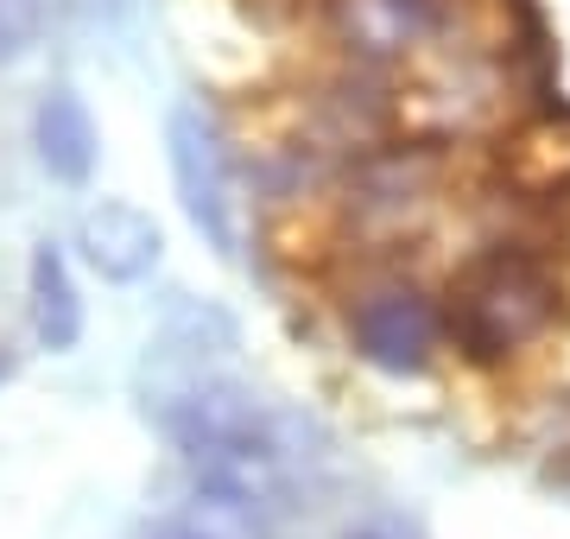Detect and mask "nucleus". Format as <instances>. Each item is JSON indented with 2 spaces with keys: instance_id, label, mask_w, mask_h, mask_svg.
Returning a JSON list of instances; mask_svg holds the SVG:
<instances>
[{
  "instance_id": "1",
  "label": "nucleus",
  "mask_w": 570,
  "mask_h": 539,
  "mask_svg": "<svg viewBox=\"0 0 570 539\" xmlns=\"http://www.w3.org/2000/svg\"><path fill=\"white\" fill-rule=\"evenodd\" d=\"M558 280H551L532 254H489L463 273V286L450 298V336L463 343L475 362H501L520 343L551 331L558 317Z\"/></svg>"
},
{
  "instance_id": "2",
  "label": "nucleus",
  "mask_w": 570,
  "mask_h": 539,
  "mask_svg": "<svg viewBox=\"0 0 570 539\" xmlns=\"http://www.w3.org/2000/svg\"><path fill=\"white\" fill-rule=\"evenodd\" d=\"M165 166H171V190H178L184 223L197 228L223 261H235L242 235H235V197H228V153L204 108L178 102L165 115Z\"/></svg>"
},
{
  "instance_id": "3",
  "label": "nucleus",
  "mask_w": 570,
  "mask_h": 539,
  "mask_svg": "<svg viewBox=\"0 0 570 539\" xmlns=\"http://www.w3.org/2000/svg\"><path fill=\"white\" fill-rule=\"evenodd\" d=\"M348 336L355 350L387 374H419L438 350V312H431L425 292L412 286H374L355 298L348 312Z\"/></svg>"
},
{
  "instance_id": "4",
  "label": "nucleus",
  "mask_w": 570,
  "mask_h": 539,
  "mask_svg": "<svg viewBox=\"0 0 570 539\" xmlns=\"http://www.w3.org/2000/svg\"><path fill=\"white\" fill-rule=\"evenodd\" d=\"M77 248H82V261L96 267V280H108V286H134V280H146V273L159 267L165 235H159V223H153L140 204L102 197V204L82 209Z\"/></svg>"
},
{
  "instance_id": "5",
  "label": "nucleus",
  "mask_w": 570,
  "mask_h": 539,
  "mask_svg": "<svg viewBox=\"0 0 570 539\" xmlns=\"http://www.w3.org/2000/svg\"><path fill=\"white\" fill-rule=\"evenodd\" d=\"M32 146H39V166L58 178V185H89V171L102 159V134H96V115L82 108L77 89H51L32 115Z\"/></svg>"
},
{
  "instance_id": "6",
  "label": "nucleus",
  "mask_w": 570,
  "mask_h": 539,
  "mask_svg": "<svg viewBox=\"0 0 570 539\" xmlns=\"http://www.w3.org/2000/svg\"><path fill=\"white\" fill-rule=\"evenodd\" d=\"M26 292H32V331L51 355L77 350L82 343V298L77 280H70V261H63L51 242L32 248V267H26Z\"/></svg>"
},
{
  "instance_id": "7",
  "label": "nucleus",
  "mask_w": 570,
  "mask_h": 539,
  "mask_svg": "<svg viewBox=\"0 0 570 539\" xmlns=\"http://www.w3.org/2000/svg\"><path fill=\"white\" fill-rule=\"evenodd\" d=\"M431 20H438V0H343V32L374 58L425 39Z\"/></svg>"
},
{
  "instance_id": "8",
  "label": "nucleus",
  "mask_w": 570,
  "mask_h": 539,
  "mask_svg": "<svg viewBox=\"0 0 570 539\" xmlns=\"http://www.w3.org/2000/svg\"><path fill=\"white\" fill-rule=\"evenodd\" d=\"M45 32V0H0V63H20Z\"/></svg>"
},
{
  "instance_id": "9",
  "label": "nucleus",
  "mask_w": 570,
  "mask_h": 539,
  "mask_svg": "<svg viewBox=\"0 0 570 539\" xmlns=\"http://www.w3.org/2000/svg\"><path fill=\"white\" fill-rule=\"evenodd\" d=\"M343 539H393V533H387V527H348Z\"/></svg>"
},
{
  "instance_id": "10",
  "label": "nucleus",
  "mask_w": 570,
  "mask_h": 539,
  "mask_svg": "<svg viewBox=\"0 0 570 539\" xmlns=\"http://www.w3.org/2000/svg\"><path fill=\"white\" fill-rule=\"evenodd\" d=\"M165 539H204V533H197V527H184V533H165Z\"/></svg>"
}]
</instances>
